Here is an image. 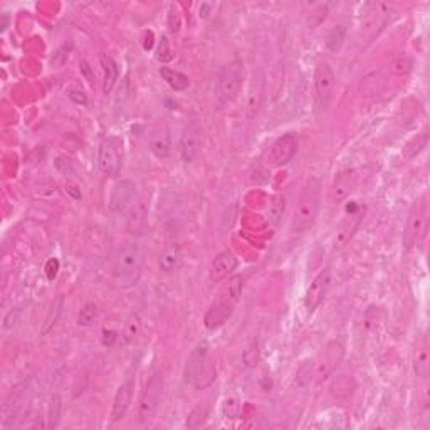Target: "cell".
Segmentation results:
<instances>
[{
	"label": "cell",
	"mask_w": 430,
	"mask_h": 430,
	"mask_svg": "<svg viewBox=\"0 0 430 430\" xmlns=\"http://www.w3.org/2000/svg\"><path fill=\"white\" fill-rule=\"evenodd\" d=\"M183 378L197 390H206L215 382L217 366L207 343H199L192 350L183 368Z\"/></svg>",
	"instance_id": "obj_1"
},
{
	"label": "cell",
	"mask_w": 430,
	"mask_h": 430,
	"mask_svg": "<svg viewBox=\"0 0 430 430\" xmlns=\"http://www.w3.org/2000/svg\"><path fill=\"white\" fill-rule=\"evenodd\" d=\"M321 207V182L318 178H310L303 187L298 203H296L293 220H291V231L294 234H303L315 225L318 219Z\"/></svg>",
	"instance_id": "obj_2"
},
{
	"label": "cell",
	"mask_w": 430,
	"mask_h": 430,
	"mask_svg": "<svg viewBox=\"0 0 430 430\" xmlns=\"http://www.w3.org/2000/svg\"><path fill=\"white\" fill-rule=\"evenodd\" d=\"M143 269V250L136 242H128L118 250L113 261L111 275L121 287L135 286Z\"/></svg>",
	"instance_id": "obj_3"
},
{
	"label": "cell",
	"mask_w": 430,
	"mask_h": 430,
	"mask_svg": "<svg viewBox=\"0 0 430 430\" xmlns=\"http://www.w3.org/2000/svg\"><path fill=\"white\" fill-rule=\"evenodd\" d=\"M245 69L242 61H232L220 69L215 83V106L217 110L227 108L239 96L242 86H244Z\"/></svg>",
	"instance_id": "obj_4"
},
{
	"label": "cell",
	"mask_w": 430,
	"mask_h": 430,
	"mask_svg": "<svg viewBox=\"0 0 430 430\" xmlns=\"http://www.w3.org/2000/svg\"><path fill=\"white\" fill-rule=\"evenodd\" d=\"M98 165L106 177H118L123 166V141L116 136H104L98 147Z\"/></svg>",
	"instance_id": "obj_5"
},
{
	"label": "cell",
	"mask_w": 430,
	"mask_h": 430,
	"mask_svg": "<svg viewBox=\"0 0 430 430\" xmlns=\"http://www.w3.org/2000/svg\"><path fill=\"white\" fill-rule=\"evenodd\" d=\"M429 227V206L425 202V199L422 202L415 203L412 207L410 215H408L407 225H405L403 231V248L410 250L415 248L419 242L424 241L425 234H427Z\"/></svg>",
	"instance_id": "obj_6"
},
{
	"label": "cell",
	"mask_w": 430,
	"mask_h": 430,
	"mask_svg": "<svg viewBox=\"0 0 430 430\" xmlns=\"http://www.w3.org/2000/svg\"><path fill=\"white\" fill-rule=\"evenodd\" d=\"M336 78L328 62H318L315 69V99L320 110H327L331 103Z\"/></svg>",
	"instance_id": "obj_7"
},
{
	"label": "cell",
	"mask_w": 430,
	"mask_h": 430,
	"mask_svg": "<svg viewBox=\"0 0 430 430\" xmlns=\"http://www.w3.org/2000/svg\"><path fill=\"white\" fill-rule=\"evenodd\" d=\"M203 147V129L197 121H192V123L183 129L180 141H178V152L183 162L192 164L200 155Z\"/></svg>",
	"instance_id": "obj_8"
},
{
	"label": "cell",
	"mask_w": 430,
	"mask_h": 430,
	"mask_svg": "<svg viewBox=\"0 0 430 430\" xmlns=\"http://www.w3.org/2000/svg\"><path fill=\"white\" fill-rule=\"evenodd\" d=\"M162 390H164V380H162L160 373H155L148 380L143 395H141L140 410H138L140 422H148L153 419V415L157 413L158 403H160Z\"/></svg>",
	"instance_id": "obj_9"
},
{
	"label": "cell",
	"mask_w": 430,
	"mask_h": 430,
	"mask_svg": "<svg viewBox=\"0 0 430 430\" xmlns=\"http://www.w3.org/2000/svg\"><path fill=\"white\" fill-rule=\"evenodd\" d=\"M136 200H138V190L135 183L131 180H120L115 187H113L108 207H110V210L115 212V214H123V212L131 208V206L136 202Z\"/></svg>",
	"instance_id": "obj_10"
},
{
	"label": "cell",
	"mask_w": 430,
	"mask_h": 430,
	"mask_svg": "<svg viewBox=\"0 0 430 430\" xmlns=\"http://www.w3.org/2000/svg\"><path fill=\"white\" fill-rule=\"evenodd\" d=\"M298 152V140L294 135H282L271 145L267 160L273 166H282L293 160Z\"/></svg>",
	"instance_id": "obj_11"
},
{
	"label": "cell",
	"mask_w": 430,
	"mask_h": 430,
	"mask_svg": "<svg viewBox=\"0 0 430 430\" xmlns=\"http://www.w3.org/2000/svg\"><path fill=\"white\" fill-rule=\"evenodd\" d=\"M345 357V346L340 341L333 340L324 346L323 353H321L320 363L316 365V377L318 380L328 378L333 371L336 370V366L340 365L341 360Z\"/></svg>",
	"instance_id": "obj_12"
},
{
	"label": "cell",
	"mask_w": 430,
	"mask_h": 430,
	"mask_svg": "<svg viewBox=\"0 0 430 430\" xmlns=\"http://www.w3.org/2000/svg\"><path fill=\"white\" fill-rule=\"evenodd\" d=\"M329 284H331V271L323 269L321 273L313 279L306 291V298H304V304H306L308 311H315L316 308L323 303V299L327 298Z\"/></svg>",
	"instance_id": "obj_13"
},
{
	"label": "cell",
	"mask_w": 430,
	"mask_h": 430,
	"mask_svg": "<svg viewBox=\"0 0 430 430\" xmlns=\"http://www.w3.org/2000/svg\"><path fill=\"white\" fill-rule=\"evenodd\" d=\"M358 182V173L357 170H343L336 175L335 182H333L331 190H329V202L331 203H341L346 200L350 195L353 194L354 187Z\"/></svg>",
	"instance_id": "obj_14"
},
{
	"label": "cell",
	"mask_w": 430,
	"mask_h": 430,
	"mask_svg": "<svg viewBox=\"0 0 430 430\" xmlns=\"http://www.w3.org/2000/svg\"><path fill=\"white\" fill-rule=\"evenodd\" d=\"M237 269V257L234 256L232 250H224L212 261L210 269H208V278L212 282H222L229 279L234 271Z\"/></svg>",
	"instance_id": "obj_15"
},
{
	"label": "cell",
	"mask_w": 430,
	"mask_h": 430,
	"mask_svg": "<svg viewBox=\"0 0 430 430\" xmlns=\"http://www.w3.org/2000/svg\"><path fill=\"white\" fill-rule=\"evenodd\" d=\"M150 150L157 158L164 160L169 158L172 153V138H170V129L165 123H158L152 129L150 135Z\"/></svg>",
	"instance_id": "obj_16"
},
{
	"label": "cell",
	"mask_w": 430,
	"mask_h": 430,
	"mask_svg": "<svg viewBox=\"0 0 430 430\" xmlns=\"http://www.w3.org/2000/svg\"><path fill=\"white\" fill-rule=\"evenodd\" d=\"M234 308L236 304L231 301H225V299H217V301L208 308V311L203 316V324L207 329H217L222 327L224 323H227V320L231 318Z\"/></svg>",
	"instance_id": "obj_17"
},
{
	"label": "cell",
	"mask_w": 430,
	"mask_h": 430,
	"mask_svg": "<svg viewBox=\"0 0 430 430\" xmlns=\"http://www.w3.org/2000/svg\"><path fill=\"white\" fill-rule=\"evenodd\" d=\"M133 390H135V383H133V380H127V382L118 388V392H116L115 395V400H113V410H111L113 422H120L124 415H127L129 403H131L133 399Z\"/></svg>",
	"instance_id": "obj_18"
},
{
	"label": "cell",
	"mask_w": 430,
	"mask_h": 430,
	"mask_svg": "<svg viewBox=\"0 0 430 430\" xmlns=\"http://www.w3.org/2000/svg\"><path fill=\"white\" fill-rule=\"evenodd\" d=\"M148 220L147 200H136L127 215V229L131 234H140L145 229Z\"/></svg>",
	"instance_id": "obj_19"
},
{
	"label": "cell",
	"mask_w": 430,
	"mask_h": 430,
	"mask_svg": "<svg viewBox=\"0 0 430 430\" xmlns=\"http://www.w3.org/2000/svg\"><path fill=\"white\" fill-rule=\"evenodd\" d=\"M387 81L383 78V74L380 71H371V73L365 74L360 81V93L365 98H375V96H380L385 91Z\"/></svg>",
	"instance_id": "obj_20"
},
{
	"label": "cell",
	"mask_w": 430,
	"mask_h": 430,
	"mask_svg": "<svg viewBox=\"0 0 430 430\" xmlns=\"http://www.w3.org/2000/svg\"><path fill=\"white\" fill-rule=\"evenodd\" d=\"M182 262V248L173 242V244L166 245V248L162 250L160 257H158V267H160L162 273H173Z\"/></svg>",
	"instance_id": "obj_21"
},
{
	"label": "cell",
	"mask_w": 430,
	"mask_h": 430,
	"mask_svg": "<svg viewBox=\"0 0 430 430\" xmlns=\"http://www.w3.org/2000/svg\"><path fill=\"white\" fill-rule=\"evenodd\" d=\"M99 59H101L103 71H104L103 91H104V94H110L113 91V87H115L116 85V81H118V66H116V62L113 61L110 56H106V54H101Z\"/></svg>",
	"instance_id": "obj_22"
},
{
	"label": "cell",
	"mask_w": 430,
	"mask_h": 430,
	"mask_svg": "<svg viewBox=\"0 0 430 430\" xmlns=\"http://www.w3.org/2000/svg\"><path fill=\"white\" fill-rule=\"evenodd\" d=\"M413 366H415L417 377L422 380H427L430 373V357H429V346L427 341H422L420 346H417L415 358H413Z\"/></svg>",
	"instance_id": "obj_23"
},
{
	"label": "cell",
	"mask_w": 430,
	"mask_h": 430,
	"mask_svg": "<svg viewBox=\"0 0 430 430\" xmlns=\"http://www.w3.org/2000/svg\"><path fill=\"white\" fill-rule=\"evenodd\" d=\"M160 76L164 78L166 81V85H169L175 91H185L187 87L190 86L189 78H187L185 74H182L180 71L166 68V66L160 68Z\"/></svg>",
	"instance_id": "obj_24"
},
{
	"label": "cell",
	"mask_w": 430,
	"mask_h": 430,
	"mask_svg": "<svg viewBox=\"0 0 430 430\" xmlns=\"http://www.w3.org/2000/svg\"><path fill=\"white\" fill-rule=\"evenodd\" d=\"M62 308H64V296H57V298L52 301L51 310H49L48 316H45V320H44L43 329H41V333H43V335H48V333L51 331L54 327H56V323L59 321Z\"/></svg>",
	"instance_id": "obj_25"
},
{
	"label": "cell",
	"mask_w": 430,
	"mask_h": 430,
	"mask_svg": "<svg viewBox=\"0 0 430 430\" xmlns=\"http://www.w3.org/2000/svg\"><path fill=\"white\" fill-rule=\"evenodd\" d=\"M241 293H242V275H234V278H231L227 282H225L219 298L236 304L239 301Z\"/></svg>",
	"instance_id": "obj_26"
},
{
	"label": "cell",
	"mask_w": 430,
	"mask_h": 430,
	"mask_svg": "<svg viewBox=\"0 0 430 430\" xmlns=\"http://www.w3.org/2000/svg\"><path fill=\"white\" fill-rule=\"evenodd\" d=\"M427 143H429V133H427V129H424V131H422L420 135H417L415 138H412V140L408 141L407 145H405L403 157L405 158L417 157L422 152V150L427 147Z\"/></svg>",
	"instance_id": "obj_27"
},
{
	"label": "cell",
	"mask_w": 430,
	"mask_h": 430,
	"mask_svg": "<svg viewBox=\"0 0 430 430\" xmlns=\"http://www.w3.org/2000/svg\"><path fill=\"white\" fill-rule=\"evenodd\" d=\"M61 410H62V400L59 394H54L51 396V402H49V410H48V427L56 429L59 425L61 420Z\"/></svg>",
	"instance_id": "obj_28"
},
{
	"label": "cell",
	"mask_w": 430,
	"mask_h": 430,
	"mask_svg": "<svg viewBox=\"0 0 430 430\" xmlns=\"http://www.w3.org/2000/svg\"><path fill=\"white\" fill-rule=\"evenodd\" d=\"M345 34H346V29L343 26L333 27L331 31L328 32V36H327V48L329 49V51H331V52L340 51L341 45H343Z\"/></svg>",
	"instance_id": "obj_29"
},
{
	"label": "cell",
	"mask_w": 430,
	"mask_h": 430,
	"mask_svg": "<svg viewBox=\"0 0 430 430\" xmlns=\"http://www.w3.org/2000/svg\"><path fill=\"white\" fill-rule=\"evenodd\" d=\"M98 306L94 303H87L81 308L78 315V324L79 327H91L96 320H98Z\"/></svg>",
	"instance_id": "obj_30"
},
{
	"label": "cell",
	"mask_w": 430,
	"mask_h": 430,
	"mask_svg": "<svg viewBox=\"0 0 430 430\" xmlns=\"http://www.w3.org/2000/svg\"><path fill=\"white\" fill-rule=\"evenodd\" d=\"M259 360H261V350H259V341L254 340L248 348L244 350V354H242V361L248 368H254L257 366Z\"/></svg>",
	"instance_id": "obj_31"
},
{
	"label": "cell",
	"mask_w": 430,
	"mask_h": 430,
	"mask_svg": "<svg viewBox=\"0 0 430 430\" xmlns=\"http://www.w3.org/2000/svg\"><path fill=\"white\" fill-rule=\"evenodd\" d=\"M207 415H208V408L206 405H197V407L190 412L189 419H187V427L199 429L200 425L207 420Z\"/></svg>",
	"instance_id": "obj_32"
},
{
	"label": "cell",
	"mask_w": 430,
	"mask_h": 430,
	"mask_svg": "<svg viewBox=\"0 0 430 430\" xmlns=\"http://www.w3.org/2000/svg\"><path fill=\"white\" fill-rule=\"evenodd\" d=\"M140 329H141V323L140 320H138V316H131V318L127 321V324H124V331H123L124 343H131V341H135L138 335H140Z\"/></svg>",
	"instance_id": "obj_33"
},
{
	"label": "cell",
	"mask_w": 430,
	"mask_h": 430,
	"mask_svg": "<svg viewBox=\"0 0 430 430\" xmlns=\"http://www.w3.org/2000/svg\"><path fill=\"white\" fill-rule=\"evenodd\" d=\"M390 69L395 76H405V74H408L412 71V59L407 56L399 57V59H395L394 62H392Z\"/></svg>",
	"instance_id": "obj_34"
},
{
	"label": "cell",
	"mask_w": 430,
	"mask_h": 430,
	"mask_svg": "<svg viewBox=\"0 0 430 430\" xmlns=\"http://www.w3.org/2000/svg\"><path fill=\"white\" fill-rule=\"evenodd\" d=\"M19 316H20L19 308H12V310L6 315V318H3V324H2L3 329L14 328V324L19 321Z\"/></svg>",
	"instance_id": "obj_35"
}]
</instances>
